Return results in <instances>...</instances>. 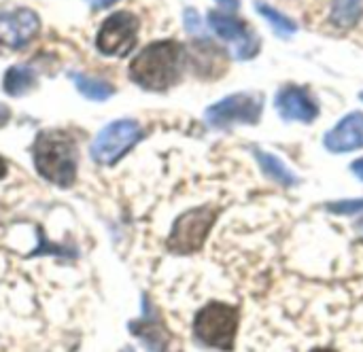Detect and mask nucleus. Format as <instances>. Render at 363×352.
<instances>
[{
    "label": "nucleus",
    "instance_id": "obj_1",
    "mask_svg": "<svg viewBox=\"0 0 363 352\" xmlns=\"http://www.w3.org/2000/svg\"><path fill=\"white\" fill-rule=\"evenodd\" d=\"M185 66V49L177 40H157L147 45L130 64V79L149 89L164 91L172 87Z\"/></svg>",
    "mask_w": 363,
    "mask_h": 352
},
{
    "label": "nucleus",
    "instance_id": "obj_2",
    "mask_svg": "<svg viewBox=\"0 0 363 352\" xmlns=\"http://www.w3.org/2000/svg\"><path fill=\"white\" fill-rule=\"evenodd\" d=\"M32 157H34L36 172L45 181L57 187H70L77 181L79 149H77V140L68 132H60V130L40 132L34 140Z\"/></svg>",
    "mask_w": 363,
    "mask_h": 352
},
{
    "label": "nucleus",
    "instance_id": "obj_3",
    "mask_svg": "<svg viewBox=\"0 0 363 352\" xmlns=\"http://www.w3.org/2000/svg\"><path fill=\"white\" fill-rule=\"evenodd\" d=\"M238 321H240V312L236 306L223 302H211L196 314L194 336L198 338V342H202L208 348L228 352L234 348Z\"/></svg>",
    "mask_w": 363,
    "mask_h": 352
},
{
    "label": "nucleus",
    "instance_id": "obj_4",
    "mask_svg": "<svg viewBox=\"0 0 363 352\" xmlns=\"http://www.w3.org/2000/svg\"><path fill=\"white\" fill-rule=\"evenodd\" d=\"M145 132L134 119H119L108 123L91 142V157L96 164L113 166L117 164L138 140H143Z\"/></svg>",
    "mask_w": 363,
    "mask_h": 352
},
{
    "label": "nucleus",
    "instance_id": "obj_5",
    "mask_svg": "<svg viewBox=\"0 0 363 352\" xmlns=\"http://www.w3.org/2000/svg\"><path fill=\"white\" fill-rule=\"evenodd\" d=\"M217 219V208L200 206L181 215L168 236V251L177 255H191L202 249L206 236Z\"/></svg>",
    "mask_w": 363,
    "mask_h": 352
},
{
    "label": "nucleus",
    "instance_id": "obj_6",
    "mask_svg": "<svg viewBox=\"0 0 363 352\" xmlns=\"http://www.w3.org/2000/svg\"><path fill=\"white\" fill-rule=\"evenodd\" d=\"M138 28L140 21L134 13L130 11H119L108 15L96 36V47L100 53L111 55V57H123L128 55L138 38Z\"/></svg>",
    "mask_w": 363,
    "mask_h": 352
},
{
    "label": "nucleus",
    "instance_id": "obj_7",
    "mask_svg": "<svg viewBox=\"0 0 363 352\" xmlns=\"http://www.w3.org/2000/svg\"><path fill=\"white\" fill-rule=\"evenodd\" d=\"M262 108H264V102L259 98L234 93L213 104L206 110V119L215 127H225L232 123H255L262 115Z\"/></svg>",
    "mask_w": 363,
    "mask_h": 352
},
{
    "label": "nucleus",
    "instance_id": "obj_8",
    "mask_svg": "<svg viewBox=\"0 0 363 352\" xmlns=\"http://www.w3.org/2000/svg\"><path fill=\"white\" fill-rule=\"evenodd\" d=\"M40 30L38 15L30 8H9L0 11V45L2 47H23Z\"/></svg>",
    "mask_w": 363,
    "mask_h": 352
},
{
    "label": "nucleus",
    "instance_id": "obj_9",
    "mask_svg": "<svg viewBox=\"0 0 363 352\" xmlns=\"http://www.w3.org/2000/svg\"><path fill=\"white\" fill-rule=\"evenodd\" d=\"M208 25L225 40L234 42L236 49H238V57L240 59H249L257 53L259 49V40L255 38V34L249 30V25L238 19L236 15L232 13H219V11H213L208 13Z\"/></svg>",
    "mask_w": 363,
    "mask_h": 352
},
{
    "label": "nucleus",
    "instance_id": "obj_10",
    "mask_svg": "<svg viewBox=\"0 0 363 352\" xmlns=\"http://www.w3.org/2000/svg\"><path fill=\"white\" fill-rule=\"evenodd\" d=\"M323 144L332 153H347V151L363 149V113L347 115L334 130L325 134Z\"/></svg>",
    "mask_w": 363,
    "mask_h": 352
},
{
    "label": "nucleus",
    "instance_id": "obj_11",
    "mask_svg": "<svg viewBox=\"0 0 363 352\" xmlns=\"http://www.w3.org/2000/svg\"><path fill=\"white\" fill-rule=\"evenodd\" d=\"M277 108L285 119L304 121V123H311L319 113L317 104L306 93V89L296 87V85H285L277 93Z\"/></svg>",
    "mask_w": 363,
    "mask_h": 352
},
{
    "label": "nucleus",
    "instance_id": "obj_12",
    "mask_svg": "<svg viewBox=\"0 0 363 352\" xmlns=\"http://www.w3.org/2000/svg\"><path fill=\"white\" fill-rule=\"evenodd\" d=\"M130 329H132V334H136L149 348H153L155 352H166L168 344H170V334L166 331V327L162 325L160 319H149V312L145 314V319L132 323Z\"/></svg>",
    "mask_w": 363,
    "mask_h": 352
},
{
    "label": "nucleus",
    "instance_id": "obj_13",
    "mask_svg": "<svg viewBox=\"0 0 363 352\" xmlns=\"http://www.w3.org/2000/svg\"><path fill=\"white\" fill-rule=\"evenodd\" d=\"M34 85H36V72L30 66H23V64L11 66L4 72V79H2V89L13 98L28 93Z\"/></svg>",
    "mask_w": 363,
    "mask_h": 352
},
{
    "label": "nucleus",
    "instance_id": "obj_14",
    "mask_svg": "<svg viewBox=\"0 0 363 352\" xmlns=\"http://www.w3.org/2000/svg\"><path fill=\"white\" fill-rule=\"evenodd\" d=\"M255 157H257L262 170H264L270 178H274L279 185H283V187H294V185L298 183V176H296L279 157H274V155H270V153H266V151H255Z\"/></svg>",
    "mask_w": 363,
    "mask_h": 352
},
{
    "label": "nucleus",
    "instance_id": "obj_15",
    "mask_svg": "<svg viewBox=\"0 0 363 352\" xmlns=\"http://www.w3.org/2000/svg\"><path fill=\"white\" fill-rule=\"evenodd\" d=\"M70 76H72L74 87L79 89V93H83L87 100L102 102V100H108L115 93V87L104 83V81H100V79H94V76H87V74H79V72H72Z\"/></svg>",
    "mask_w": 363,
    "mask_h": 352
},
{
    "label": "nucleus",
    "instance_id": "obj_16",
    "mask_svg": "<svg viewBox=\"0 0 363 352\" xmlns=\"http://www.w3.org/2000/svg\"><path fill=\"white\" fill-rule=\"evenodd\" d=\"M363 15L362 0H334L332 21L340 28H353Z\"/></svg>",
    "mask_w": 363,
    "mask_h": 352
},
{
    "label": "nucleus",
    "instance_id": "obj_17",
    "mask_svg": "<svg viewBox=\"0 0 363 352\" xmlns=\"http://www.w3.org/2000/svg\"><path fill=\"white\" fill-rule=\"evenodd\" d=\"M255 8L272 23V28L279 32V34H291V32H296V21H291L289 17H285L283 13H279L277 8H272V6H268V4H264V2H255Z\"/></svg>",
    "mask_w": 363,
    "mask_h": 352
},
{
    "label": "nucleus",
    "instance_id": "obj_18",
    "mask_svg": "<svg viewBox=\"0 0 363 352\" xmlns=\"http://www.w3.org/2000/svg\"><path fill=\"white\" fill-rule=\"evenodd\" d=\"M330 212L334 215H347V217H357L355 225L363 236V200H345V202H336L328 206Z\"/></svg>",
    "mask_w": 363,
    "mask_h": 352
},
{
    "label": "nucleus",
    "instance_id": "obj_19",
    "mask_svg": "<svg viewBox=\"0 0 363 352\" xmlns=\"http://www.w3.org/2000/svg\"><path fill=\"white\" fill-rule=\"evenodd\" d=\"M94 8H106V6H111V4H115L117 0H87Z\"/></svg>",
    "mask_w": 363,
    "mask_h": 352
},
{
    "label": "nucleus",
    "instance_id": "obj_20",
    "mask_svg": "<svg viewBox=\"0 0 363 352\" xmlns=\"http://www.w3.org/2000/svg\"><path fill=\"white\" fill-rule=\"evenodd\" d=\"M9 117H11V110L4 104H0V127L9 121Z\"/></svg>",
    "mask_w": 363,
    "mask_h": 352
},
{
    "label": "nucleus",
    "instance_id": "obj_21",
    "mask_svg": "<svg viewBox=\"0 0 363 352\" xmlns=\"http://www.w3.org/2000/svg\"><path fill=\"white\" fill-rule=\"evenodd\" d=\"M351 168H353V172H355V174H357V176L363 181V159H357Z\"/></svg>",
    "mask_w": 363,
    "mask_h": 352
},
{
    "label": "nucleus",
    "instance_id": "obj_22",
    "mask_svg": "<svg viewBox=\"0 0 363 352\" xmlns=\"http://www.w3.org/2000/svg\"><path fill=\"white\" fill-rule=\"evenodd\" d=\"M217 2H219V4H223V6H228V8H232V11H234V8H238V4H240L238 0H217Z\"/></svg>",
    "mask_w": 363,
    "mask_h": 352
},
{
    "label": "nucleus",
    "instance_id": "obj_23",
    "mask_svg": "<svg viewBox=\"0 0 363 352\" xmlns=\"http://www.w3.org/2000/svg\"><path fill=\"white\" fill-rule=\"evenodd\" d=\"M4 174H6V161L0 157V178H4Z\"/></svg>",
    "mask_w": 363,
    "mask_h": 352
},
{
    "label": "nucleus",
    "instance_id": "obj_24",
    "mask_svg": "<svg viewBox=\"0 0 363 352\" xmlns=\"http://www.w3.org/2000/svg\"><path fill=\"white\" fill-rule=\"evenodd\" d=\"M313 352H336V351H330V348H317V351Z\"/></svg>",
    "mask_w": 363,
    "mask_h": 352
},
{
    "label": "nucleus",
    "instance_id": "obj_25",
    "mask_svg": "<svg viewBox=\"0 0 363 352\" xmlns=\"http://www.w3.org/2000/svg\"><path fill=\"white\" fill-rule=\"evenodd\" d=\"M123 352H132V351H130V348H128V351H123Z\"/></svg>",
    "mask_w": 363,
    "mask_h": 352
}]
</instances>
